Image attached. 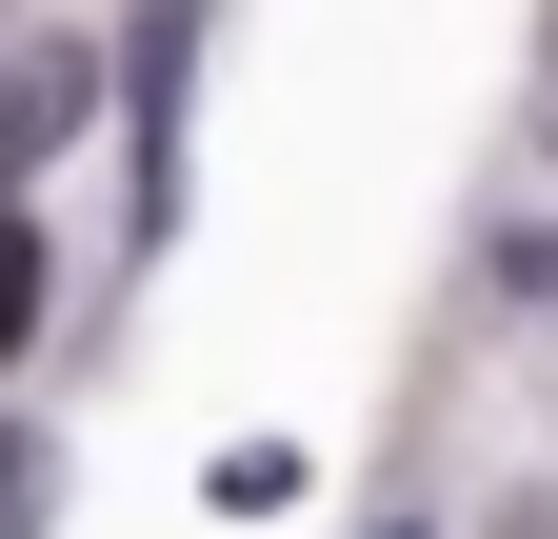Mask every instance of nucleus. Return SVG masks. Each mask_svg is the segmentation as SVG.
<instances>
[{"mask_svg": "<svg viewBox=\"0 0 558 539\" xmlns=\"http://www.w3.org/2000/svg\"><path fill=\"white\" fill-rule=\"evenodd\" d=\"M538 300H558V240H538Z\"/></svg>", "mask_w": 558, "mask_h": 539, "instance_id": "obj_4", "label": "nucleus"}, {"mask_svg": "<svg viewBox=\"0 0 558 539\" xmlns=\"http://www.w3.org/2000/svg\"><path fill=\"white\" fill-rule=\"evenodd\" d=\"M40 340V220H0V360Z\"/></svg>", "mask_w": 558, "mask_h": 539, "instance_id": "obj_2", "label": "nucleus"}, {"mask_svg": "<svg viewBox=\"0 0 558 539\" xmlns=\"http://www.w3.org/2000/svg\"><path fill=\"white\" fill-rule=\"evenodd\" d=\"M81 100H100V81H81V40H40L21 81H0V160H40V141H81Z\"/></svg>", "mask_w": 558, "mask_h": 539, "instance_id": "obj_1", "label": "nucleus"}, {"mask_svg": "<svg viewBox=\"0 0 558 539\" xmlns=\"http://www.w3.org/2000/svg\"><path fill=\"white\" fill-rule=\"evenodd\" d=\"M40 519V440H0V539H21Z\"/></svg>", "mask_w": 558, "mask_h": 539, "instance_id": "obj_3", "label": "nucleus"}]
</instances>
